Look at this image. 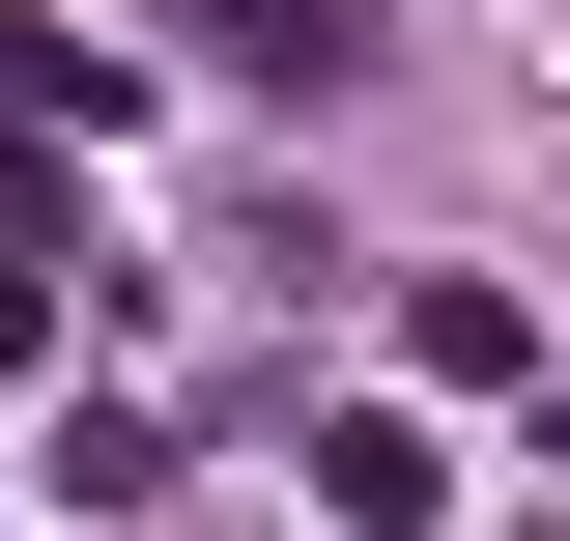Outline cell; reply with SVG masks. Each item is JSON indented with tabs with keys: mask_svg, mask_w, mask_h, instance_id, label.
Listing matches in <instances>:
<instances>
[{
	"mask_svg": "<svg viewBox=\"0 0 570 541\" xmlns=\"http://www.w3.org/2000/svg\"><path fill=\"white\" fill-rule=\"evenodd\" d=\"M428 513H456V456H428L400 400H343V427H314V541H428Z\"/></svg>",
	"mask_w": 570,
	"mask_h": 541,
	"instance_id": "cell-1",
	"label": "cell"
},
{
	"mask_svg": "<svg viewBox=\"0 0 570 541\" xmlns=\"http://www.w3.org/2000/svg\"><path fill=\"white\" fill-rule=\"evenodd\" d=\"M171 29H200L228 86H343V58H371V0H171Z\"/></svg>",
	"mask_w": 570,
	"mask_h": 541,
	"instance_id": "cell-2",
	"label": "cell"
},
{
	"mask_svg": "<svg viewBox=\"0 0 570 541\" xmlns=\"http://www.w3.org/2000/svg\"><path fill=\"white\" fill-rule=\"evenodd\" d=\"M400 342H428V400H513V371H542V314H513V285H428Z\"/></svg>",
	"mask_w": 570,
	"mask_h": 541,
	"instance_id": "cell-3",
	"label": "cell"
},
{
	"mask_svg": "<svg viewBox=\"0 0 570 541\" xmlns=\"http://www.w3.org/2000/svg\"><path fill=\"white\" fill-rule=\"evenodd\" d=\"M542 456H570V400H542Z\"/></svg>",
	"mask_w": 570,
	"mask_h": 541,
	"instance_id": "cell-4",
	"label": "cell"
}]
</instances>
